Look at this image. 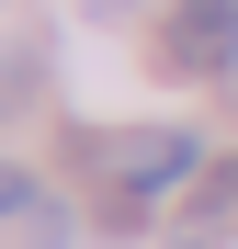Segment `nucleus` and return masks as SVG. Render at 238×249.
Masks as SVG:
<instances>
[{
	"label": "nucleus",
	"mask_w": 238,
	"mask_h": 249,
	"mask_svg": "<svg viewBox=\"0 0 238 249\" xmlns=\"http://www.w3.org/2000/svg\"><path fill=\"white\" fill-rule=\"evenodd\" d=\"M34 249H68V204H34Z\"/></svg>",
	"instance_id": "6"
},
{
	"label": "nucleus",
	"mask_w": 238,
	"mask_h": 249,
	"mask_svg": "<svg viewBox=\"0 0 238 249\" xmlns=\"http://www.w3.org/2000/svg\"><path fill=\"white\" fill-rule=\"evenodd\" d=\"M34 204H46V193H34V170H23V159H0V227L34 215Z\"/></svg>",
	"instance_id": "3"
},
{
	"label": "nucleus",
	"mask_w": 238,
	"mask_h": 249,
	"mask_svg": "<svg viewBox=\"0 0 238 249\" xmlns=\"http://www.w3.org/2000/svg\"><path fill=\"white\" fill-rule=\"evenodd\" d=\"M193 181V136L182 124H147V136H125L113 147V227H136L159 193H182Z\"/></svg>",
	"instance_id": "1"
},
{
	"label": "nucleus",
	"mask_w": 238,
	"mask_h": 249,
	"mask_svg": "<svg viewBox=\"0 0 238 249\" xmlns=\"http://www.w3.org/2000/svg\"><path fill=\"white\" fill-rule=\"evenodd\" d=\"M34 102V57H0V113H23Z\"/></svg>",
	"instance_id": "4"
},
{
	"label": "nucleus",
	"mask_w": 238,
	"mask_h": 249,
	"mask_svg": "<svg viewBox=\"0 0 238 249\" xmlns=\"http://www.w3.org/2000/svg\"><path fill=\"white\" fill-rule=\"evenodd\" d=\"M204 215H216V227H238V159H227V170L204 181Z\"/></svg>",
	"instance_id": "5"
},
{
	"label": "nucleus",
	"mask_w": 238,
	"mask_h": 249,
	"mask_svg": "<svg viewBox=\"0 0 238 249\" xmlns=\"http://www.w3.org/2000/svg\"><path fill=\"white\" fill-rule=\"evenodd\" d=\"M159 57H170L182 79H227V68H238V0H170Z\"/></svg>",
	"instance_id": "2"
}]
</instances>
